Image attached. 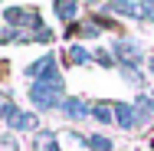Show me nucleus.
I'll return each mask as SVG.
<instances>
[{"label": "nucleus", "instance_id": "nucleus-1", "mask_svg": "<svg viewBox=\"0 0 154 151\" xmlns=\"http://www.w3.org/2000/svg\"><path fill=\"white\" fill-rule=\"evenodd\" d=\"M3 17H7V23H10V27H26V30H33V36H36V39H43V43H49V39H53V33H49V30H36V27H43V20H39V13L30 10V7H10Z\"/></svg>", "mask_w": 154, "mask_h": 151}, {"label": "nucleus", "instance_id": "nucleus-2", "mask_svg": "<svg viewBox=\"0 0 154 151\" xmlns=\"http://www.w3.org/2000/svg\"><path fill=\"white\" fill-rule=\"evenodd\" d=\"M30 102L36 109H59L62 102V79L56 82H33L30 86Z\"/></svg>", "mask_w": 154, "mask_h": 151}, {"label": "nucleus", "instance_id": "nucleus-3", "mask_svg": "<svg viewBox=\"0 0 154 151\" xmlns=\"http://www.w3.org/2000/svg\"><path fill=\"white\" fill-rule=\"evenodd\" d=\"M26 76H30L33 82H56L59 79V69H56V56H43V59H36L33 66H26Z\"/></svg>", "mask_w": 154, "mask_h": 151}, {"label": "nucleus", "instance_id": "nucleus-4", "mask_svg": "<svg viewBox=\"0 0 154 151\" xmlns=\"http://www.w3.org/2000/svg\"><path fill=\"white\" fill-rule=\"evenodd\" d=\"M115 59L118 66H138L141 56H144V49H141V43H134V39H115Z\"/></svg>", "mask_w": 154, "mask_h": 151}, {"label": "nucleus", "instance_id": "nucleus-5", "mask_svg": "<svg viewBox=\"0 0 154 151\" xmlns=\"http://www.w3.org/2000/svg\"><path fill=\"white\" fill-rule=\"evenodd\" d=\"M59 109H62V115H66L69 121H82V118H89V115H92V105H85L82 99H66Z\"/></svg>", "mask_w": 154, "mask_h": 151}, {"label": "nucleus", "instance_id": "nucleus-6", "mask_svg": "<svg viewBox=\"0 0 154 151\" xmlns=\"http://www.w3.org/2000/svg\"><path fill=\"white\" fill-rule=\"evenodd\" d=\"M112 109H115V121L122 125L125 131H131L134 125H141V121H138V112H134L128 102H112Z\"/></svg>", "mask_w": 154, "mask_h": 151}, {"label": "nucleus", "instance_id": "nucleus-7", "mask_svg": "<svg viewBox=\"0 0 154 151\" xmlns=\"http://www.w3.org/2000/svg\"><path fill=\"white\" fill-rule=\"evenodd\" d=\"M7 125H10V131H36V115L33 112H17Z\"/></svg>", "mask_w": 154, "mask_h": 151}, {"label": "nucleus", "instance_id": "nucleus-8", "mask_svg": "<svg viewBox=\"0 0 154 151\" xmlns=\"http://www.w3.org/2000/svg\"><path fill=\"white\" fill-rule=\"evenodd\" d=\"M134 112H138V121H141V125H148V121L154 118V95H138Z\"/></svg>", "mask_w": 154, "mask_h": 151}, {"label": "nucleus", "instance_id": "nucleus-9", "mask_svg": "<svg viewBox=\"0 0 154 151\" xmlns=\"http://www.w3.org/2000/svg\"><path fill=\"white\" fill-rule=\"evenodd\" d=\"M33 151H59L56 135H53V131H36V135H33Z\"/></svg>", "mask_w": 154, "mask_h": 151}, {"label": "nucleus", "instance_id": "nucleus-10", "mask_svg": "<svg viewBox=\"0 0 154 151\" xmlns=\"http://www.w3.org/2000/svg\"><path fill=\"white\" fill-rule=\"evenodd\" d=\"M53 7H56V17H59V20H66V23H69V20L75 17V7H79V0H56Z\"/></svg>", "mask_w": 154, "mask_h": 151}, {"label": "nucleus", "instance_id": "nucleus-11", "mask_svg": "<svg viewBox=\"0 0 154 151\" xmlns=\"http://www.w3.org/2000/svg\"><path fill=\"white\" fill-rule=\"evenodd\" d=\"M108 10H112V13H125V17H141V10H138L131 0H112Z\"/></svg>", "mask_w": 154, "mask_h": 151}, {"label": "nucleus", "instance_id": "nucleus-12", "mask_svg": "<svg viewBox=\"0 0 154 151\" xmlns=\"http://www.w3.org/2000/svg\"><path fill=\"white\" fill-rule=\"evenodd\" d=\"M92 118H98V121H112V118H115L112 102H95V105H92Z\"/></svg>", "mask_w": 154, "mask_h": 151}, {"label": "nucleus", "instance_id": "nucleus-13", "mask_svg": "<svg viewBox=\"0 0 154 151\" xmlns=\"http://www.w3.org/2000/svg\"><path fill=\"white\" fill-rule=\"evenodd\" d=\"M75 141H82V145H89V148H95V151H112V141L102 138V135H95V138H82V135H75Z\"/></svg>", "mask_w": 154, "mask_h": 151}, {"label": "nucleus", "instance_id": "nucleus-14", "mask_svg": "<svg viewBox=\"0 0 154 151\" xmlns=\"http://www.w3.org/2000/svg\"><path fill=\"white\" fill-rule=\"evenodd\" d=\"M122 76H125V82H131V86H141L144 82V76H141L138 66H122Z\"/></svg>", "mask_w": 154, "mask_h": 151}, {"label": "nucleus", "instance_id": "nucleus-15", "mask_svg": "<svg viewBox=\"0 0 154 151\" xmlns=\"http://www.w3.org/2000/svg\"><path fill=\"white\" fill-rule=\"evenodd\" d=\"M92 59V53H85V46H72L69 49V62H75V66H82V62Z\"/></svg>", "mask_w": 154, "mask_h": 151}, {"label": "nucleus", "instance_id": "nucleus-16", "mask_svg": "<svg viewBox=\"0 0 154 151\" xmlns=\"http://www.w3.org/2000/svg\"><path fill=\"white\" fill-rule=\"evenodd\" d=\"M92 59L98 62V66H115V56H112L108 49H95V53H92Z\"/></svg>", "mask_w": 154, "mask_h": 151}, {"label": "nucleus", "instance_id": "nucleus-17", "mask_svg": "<svg viewBox=\"0 0 154 151\" xmlns=\"http://www.w3.org/2000/svg\"><path fill=\"white\" fill-rule=\"evenodd\" d=\"M151 72H154V59H151Z\"/></svg>", "mask_w": 154, "mask_h": 151}]
</instances>
